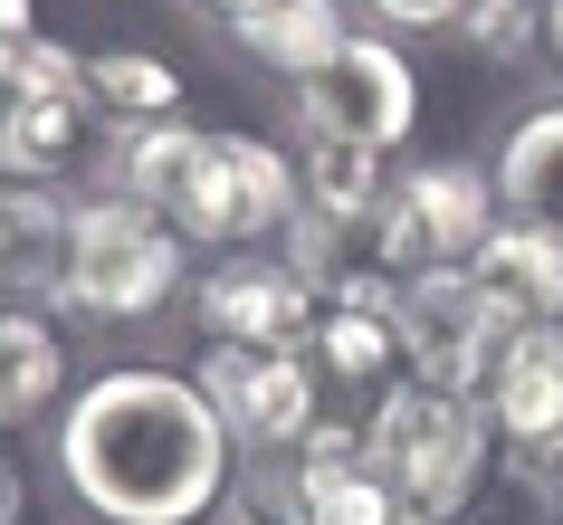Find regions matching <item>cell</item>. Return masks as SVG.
Returning <instances> with one entry per match:
<instances>
[{
	"label": "cell",
	"mask_w": 563,
	"mask_h": 525,
	"mask_svg": "<svg viewBox=\"0 0 563 525\" xmlns=\"http://www.w3.org/2000/svg\"><path fill=\"white\" fill-rule=\"evenodd\" d=\"M344 39H354L344 0H267L258 20L239 30V48H249L258 67H277L287 87H306V77H316V67H325L334 48H344Z\"/></svg>",
	"instance_id": "obj_17"
},
{
	"label": "cell",
	"mask_w": 563,
	"mask_h": 525,
	"mask_svg": "<svg viewBox=\"0 0 563 525\" xmlns=\"http://www.w3.org/2000/svg\"><path fill=\"white\" fill-rule=\"evenodd\" d=\"M287 496H297V525H430L411 496L373 468L363 430H344V420H316V430L287 449Z\"/></svg>",
	"instance_id": "obj_11"
},
{
	"label": "cell",
	"mask_w": 563,
	"mask_h": 525,
	"mask_svg": "<svg viewBox=\"0 0 563 525\" xmlns=\"http://www.w3.org/2000/svg\"><path fill=\"white\" fill-rule=\"evenodd\" d=\"M449 39H468L477 58H526L534 39H544V10H534V0H468Z\"/></svg>",
	"instance_id": "obj_20"
},
{
	"label": "cell",
	"mask_w": 563,
	"mask_h": 525,
	"mask_svg": "<svg viewBox=\"0 0 563 525\" xmlns=\"http://www.w3.org/2000/svg\"><path fill=\"white\" fill-rule=\"evenodd\" d=\"M506 335H516V325H506V306L477 287L468 267H430V277H411V287H401V363H411L420 382L487 392Z\"/></svg>",
	"instance_id": "obj_8"
},
{
	"label": "cell",
	"mask_w": 563,
	"mask_h": 525,
	"mask_svg": "<svg viewBox=\"0 0 563 525\" xmlns=\"http://www.w3.org/2000/svg\"><path fill=\"white\" fill-rule=\"evenodd\" d=\"M67 277V210L48 182H0V296H58Z\"/></svg>",
	"instance_id": "obj_14"
},
{
	"label": "cell",
	"mask_w": 563,
	"mask_h": 525,
	"mask_svg": "<svg viewBox=\"0 0 563 525\" xmlns=\"http://www.w3.org/2000/svg\"><path fill=\"white\" fill-rule=\"evenodd\" d=\"M106 192L163 210L201 249H249V239L287 230L306 210L297 163L277 144H258V134H201V124H144V134H124Z\"/></svg>",
	"instance_id": "obj_2"
},
{
	"label": "cell",
	"mask_w": 563,
	"mask_h": 525,
	"mask_svg": "<svg viewBox=\"0 0 563 525\" xmlns=\"http://www.w3.org/2000/svg\"><path fill=\"white\" fill-rule=\"evenodd\" d=\"M544 48L563 58V0H544Z\"/></svg>",
	"instance_id": "obj_26"
},
{
	"label": "cell",
	"mask_w": 563,
	"mask_h": 525,
	"mask_svg": "<svg viewBox=\"0 0 563 525\" xmlns=\"http://www.w3.org/2000/svg\"><path fill=\"white\" fill-rule=\"evenodd\" d=\"M181 10H201V20H210V30H249V20H258V10H267V0H181Z\"/></svg>",
	"instance_id": "obj_23"
},
{
	"label": "cell",
	"mask_w": 563,
	"mask_h": 525,
	"mask_svg": "<svg viewBox=\"0 0 563 525\" xmlns=\"http://www.w3.org/2000/svg\"><path fill=\"white\" fill-rule=\"evenodd\" d=\"M201 525H297V496L277 506L267 488H230V496H220V506H210Z\"/></svg>",
	"instance_id": "obj_21"
},
{
	"label": "cell",
	"mask_w": 563,
	"mask_h": 525,
	"mask_svg": "<svg viewBox=\"0 0 563 525\" xmlns=\"http://www.w3.org/2000/svg\"><path fill=\"white\" fill-rule=\"evenodd\" d=\"M297 201H306V220L354 230L363 210L383 201V153L334 144V134H297Z\"/></svg>",
	"instance_id": "obj_19"
},
{
	"label": "cell",
	"mask_w": 563,
	"mask_h": 525,
	"mask_svg": "<svg viewBox=\"0 0 563 525\" xmlns=\"http://www.w3.org/2000/svg\"><path fill=\"white\" fill-rule=\"evenodd\" d=\"M38 20H30V0H0V48H10V39H30Z\"/></svg>",
	"instance_id": "obj_24"
},
{
	"label": "cell",
	"mask_w": 563,
	"mask_h": 525,
	"mask_svg": "<svg viewBox=\"0 0 563 525\" xmlns=\"http://www.w3.org/2000/svg\"><path fill=\"white\" fill-rule=\"evenodd\" d=\"M58 382H67V344H58V325L38 316V306H0V430H20V420H38V411L58 402Z\"/></svg>",
	"instance_id": "obj_16"
},
{
	"label": "cell",
	"mask_w": 563,
	"mask_h": 525,
	"mask_svg": "<svg viewBox=\"0 0 563 525\" xmlns=\"http://www.w3.org/2000/svg\"><path fill=\"white\" fill-rule=\"evenodd\" d=\"M420 124V77L391 39H344L316 77L297 87V134H334V144H363V153H391L401 134Z\"/></svg>",
	"instance_id": "obj_7"
},
{
	"label": "cell",
	"mask_w": 563,
	"mask_h": 525,
	"mask_svg": "<svg viewBox=\"0 0 563 525\" xmlns=\"http://www.w3.org/2000/svg\"><path fill=\"white\" fill-rule=\"evenodd\" d=\"M497 201L516 210V220H534V230L563 239V106H534V116L506 124V144H497Z\"/></svg>",
	"instance_id": "obj_15"
},
{
	"label": "cell",
	"mask_w": 563,
	"mask_h": 525,
	"mask_svg": "<svg viewBox=\"0 0 563 525\" xmlns=\"http://www.w3.org/2000/svg\"><path fill=\"white\" fill-rule=\"evenodd\" d=\"M0 525H20V478H10V459H0Z\"/></svg>",
	"instance_id": "obj_25"
},
{
	"label": "cell",
	"mask_w": 563,
	"mask_h": 525,
	"mask_svg": "<svg viewBox=\"0 0 563 525\" xmlns=\"http://www.w3.org/2000/svg\"><path fill=\"white\" fill-rule=\"evenodd\" d=\"M77 67L87 58H67L38 30L0 48V182H58L77 163V134L96 124Z\"/></svg>",
	"instance_id": "obj_6"
},
{
	"label": "cell",
	"mask_w": 563,
	"mask_h": 525,
	"mask_svg": "<svg viewBox=\"0 0 563 525\" xmlns=\"http://www.w3.org/2000/svg\"><path fill=\"white\" fill-rule=\"evenodd\" d=\"M87 77V106L124 134H144V124H181V67H163L153 48H106V58L77 67Z\"/></svg>",
	"instance_id": "obj_18"
},
{
	"label": "cell",
	"mask_w": 563,
	"mask_h": 525,
	"mask_svg": "<svg viewBox=\"0 0 563 525\" xmlns=\"http://www.w3.org/2000/svg\"><path fill=\"white\" fill-rule=\"evenodd\" d=\"M506 220L497 201V173H477V163H411L401 182H383V201L363 210L354 230V267L363 277H391V287H411L430 267H468V249ZM325 230V220H316ZM344 277V267H334Z\"/></svg>",
	"instance_id": "obj_3"
},
{
	"label": "cell",
	"mask_w": 563,
	"mask_h": 525,
	"mask_svg": "<svg viewBox=\"0 0 563 525\" xmlns=\"http://www.w3.org/2000/svg\"><path fill=\"white\" fill-rule=\"evenodd\" d=\"M201 392L210 411L230 420L239 449H297L316 430V363L306 353H277V344H210L201 353Z\"/></svg>",
	"instance_id": "obj_9"
},
{
	"label": "cell",
	"mask_w": 563,
	"mask_h": 525,
	"mask_svg": "<svg viewBox=\"0 0 563 525\" xmlns=\"http://www.w3.org/2000/svg\"><path fill=\"white\" fill-rule=\"evenodd\" d=\"M363 449H373V468H383L430 525H449L477 496V478H487V411H477V392L401 373L383 402H373V420H363Z\"/></svg>",
	"instance_id": "obj_5"
},
{
	"label": "cell",
	"mask_w": 563,
	"mask_h": 525,
	"mask_svg": "<svg viewBox=\"0 0 563 525\" xmlns=\"http://www.w3.org/2000/svg\"><path fill=\"white\" fill-rule=\"evenodd\" d=\"M325 316V287L306 277L297 259H230L201 277V335L210 344H277V353H306Z\"/></svg>",
	"instance_id": "obj_10"
},
{
	"label": "cell",
	"mask_w": 563,
	"mask_h": 525,
	"mask_svg": "<svg viewBox=\"0 0 563 525\" xmlns=\"http://www.w3.org/2000/svg\"><path fill=\"white\" fill-rule=\"evenodd\" d=\"M468 277L506 306V325H563V239L516 210L468 249Z\"/></svg>",
	"instance_id": "obj_13"
},
{
	"label": "cell",
	"mask_w": 563,
	"mask_h": 525,
	"mask_svg": "<svg viewBox=\"0 0 563 525\" xmlns=\"http://www.w3.org/2000/svg\"><path fill=\"white\" fill-rule=\"evenodd\" d=\"M363 10H373L383 30H459L468 0H363Z\"/></svg>",
	"instance_id": "obj_22"
},
{
	"label": "cell",
	"mask_w": 563,
	"mask_h": 525,
	"mask_svg": "<svg viewBox=\"0 0 563 525\" xmlns=\"http://www.w3.org/2000/svg\"><path fill=\"white\" fill-rule=\"evenodd\" d=\"M477 411L526 468H563V325H516Z\"/></svg>",
	"instance_id": "obj_12"
},
{
	"label": "cell",
	"mask_w": 563,
	"mask_h": 525,
	"mask_svg": "<svg viewBox=\"0 0 563 525\" xmlns=\"http://www.w3.org/2000/svg\"><path fill=\"white\" fill-rule=\"evenodd\" d=\"M181 296V230L163 210L124 201V192H96V201L67 210V277L58 306L96 325H144Z\"/></svg>",
	"instance_id": "obj_4"
},
{
	"label": "cell",
	"mask_w": 563,
	"mask_h": 525,
	"mask_svg": "<svg viewBox=\"0 0 563 525\" xmlns=\"http://www.w3.org/2000/svg\"><path fill=\"white\" fill-rule=\"evenodd\" d=\"M230 449L201 373H96L58 411V478L96 525H201L230 496Z\"/></svg>",
	"instance_id": "obj_1"
}]
</instances>
